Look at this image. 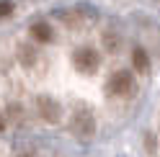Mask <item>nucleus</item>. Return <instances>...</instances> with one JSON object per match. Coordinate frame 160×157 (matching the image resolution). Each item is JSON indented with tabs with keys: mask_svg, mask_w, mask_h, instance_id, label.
Wrapping results in <instances>:
<instances>
[{
	"mask_svg": "<svg viewBox=\"0 0 160 157\" xmlns=\"http://www.w3.org/2000/svg\"><path fill=\"white\" fill-rule=\"evenodd\" d=\"M106 90L111 95H132L134 93V77L129 72H114L108 85H106Z\"/></svg>",
	"mask_w": 160,
	"mask_h": 157,
	"instance_id": "nucleus-1",
	"label": "nucleus"
},
{
	"mask_svg": "<svg viewBox=\"0 0 160 157\" xmlns=\"http://www.w3.org/2000/svg\"><path fill=\"white\" fill-rule=\"evenodd\" d=\"M72 131L78 136H83V139H91V136L96 134L93 116L88 113V111H75V116H72Z\"/></svg>",
	"mask_w": 160,
	"mask_h": 157,
	"instance_id": "nucleus-2",
	"label": "nucleus"
},
{
	"mask_svg": "<svg viewBox=\"0 0 160 157\" xmlns=\"http://www.w3.org/2000/svg\"><path fill=\"white\" fill-rule=\"evenodd\" d=\"M36 108H39V116H44V121H49V124L59 121V103L54 101V98L42 95L36 101Z\"/></svg>",
	"mask_w": 160,
	"mask_h": 157,
	"instance_id": "nucleus-3",
	"label": "nucleus"
},
{
	"mask_svg": "<svg viewBox=\"0 0 160 157\" xmlns=\"http://www.w3.org/2000/svg\"><path fill=\"white\" fill-rule=\"evenodd\" d=\"M75 67L80 72H96L98 67V54L93 52V49H83V52L75 54Z\"/></svg>",
	"mask_w": 160,
	"mask_h": 157,
	"instance_id": "nucleus-4",
	"label": "nucleus"
},
{
	"mask_svg": "<svg viewBox=\"0 0 160 157\" xmlns=\"http://www.w3.org/2000/svg\"><path fill=\"white\" fill-rule=\"evenodd\" d=\"M31 34L39 39V41H49V39H52V28H49L47 23H34L31 26Z\"/></svg>",
	"mask_w": 160,
	"mask_h": 157,
	"instance_id": "nucleus-5",
	"label": "nucleus"
},
{
	"mask_svg": "<svg viewBox=\"0 0 160 157\" xmlns=\"http://www.w3.org/2000/svg\"><path fill=\"white\" fill-rule=\"evenodd\" d=\"M134 67H137L139 72H147V70H150V62H147V54L142 52V49H137V52H134Z\"/></svg>",
	"mask_w": 160,
	"mask_h": 157,
	"instance_id": "nucleus-6",
	"label": "nucleus"
},
{
	"mask_svg": "<svg viewBox=\"0 0 160 157\" xmlns=\"http://www.w3.org/2000/svg\"><path fill=\"white\" fill-rule=\"evenodd\" d=\"M34 52H31V46H21V62L23 64H31L34 62V57H31Z\"/></svg>",
	"mask_w": 160,
	"mask_h": 157,
	"instance_id": "nucleus-7",
	"label": "nucleus"
},
{
	"mask_svg": "<svg viewBox=\"0 0 160 157\" xmlns=\"http://www.w3.org/2000/svg\"><path fill=\"white\" fill-rule=\"evenodd\" d=\"M8 13H13V3L11 0H0V18L8 16Z\"/></svg>",
	"mask_w": 160,
	"mask_h": 157,
	"instance_id": "nucleus-8",
	"label": "nucleus"
},
{
	"mask_svg": "<svg viewBox=\"0 0 160 157\" xmlns=\"http://www.w3.org/2000/svg\"><path fill=\"white\" fill-rule=\"evenodd\" d=\"M106 46L108 49H116V39L114 36H106Z\"/></svg>",
	"mask_w": 160,
	"mask_h": 157,
	"instance_id": "nucleus-9",
	"label": "nucleus"
},
{
	"mask_svg": "<svg viewBox=\"0 0 160 157\" xmlns=\"http://www.w3.org/2000/svg\"><path fill=\"white\" fill-rule=\"evenodd\" d=\"M0 129H3V121H0Z\"/></svg>",
	"mask_w": 160,
	"mask_h": 157,
	"instance_id": "nucleus-10",
	"label": "nucleus"
}]
</instances>
